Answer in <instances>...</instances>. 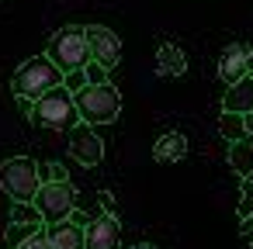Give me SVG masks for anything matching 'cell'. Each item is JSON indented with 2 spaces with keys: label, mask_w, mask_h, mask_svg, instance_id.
I'll use <instances>...</instances> for the list:
<instances>
[{
  "label": "cell",
  "mask_w": 253,
  "mask_h": 249,
  "mask_svg": "<svg viewBox=\"0 0 253 249\" xmlns=\"http://www.w3.org/2000/svg\"><path fill=\"white\" fill-rule=\"evenodd\" d=\"M63 70L49 59V56H32V59H25L21 63V70L14 73V80H11V90H14V97H21V101H39V97H45L49 90H56V87H63Z\"/></svg>",
  "instance_id": "6da1fadb"
},
{
  "label": "cell",
  "mask_w": 253,
  "mask_h": 249,
  "mask_svg": "<svg viewBox=\"0 0 253 249\" xmlns=\"http://www.w3.org/2000/svg\"><path fill=\"white\" fill-rule=\"evenodd\" d=\"M32 121L42 125V128H52V132H73L77 125H84L80 107H77V97L66 87H56L45 97H39L32 104Z\"/></svg>",
  "instance_id": "7a4b0ae2"
},
{
  "label": "cell",
  "mask_w": 253,
  "mask_h": 249,
  "mask_svg": "<svg viewBox=\"0 0 253 249\" xmlns=\"http://www.w3.org/2000/svg\"><path fill=\"white\" fill-rule=\"evenodd\" d=\"M45 56L63 70V76H66V73H77V70H87V66L94 63V52H90V42H87V28L70 25V28L56 32Z\"/></svg>",
  "instance_id": "3957f363"
},
{
  "label": "cell",
  "mask_w": 253,
  "mask_h": 249,
  "mask_svg": "<svg viewBox=\"0 0 253 249\" xmlns=\"http://www.w3.org/2000/svg\"><path fill=\"white\" fill-rule=\"evenodd\" d=\"M42 173H39V163L28 159V156H14V159H4L0 166V187L4 194L14 201V204H32L35 194L42 190Z\"/></svg>",
  "instance_id": "277c9868"
},
{
  "label": "cell",
  "mask_w": 253,
  "mask_h": 249,
  "mask_svg": "<svg viewBox=\"0 0 253 249\" xmlns=\"http://www.w3.org/2000/svg\"><path fill=\"white\" fill-rule=\"evenodd\" d=\"M77 107H80L84 125H111L122 114V94L111 83H101V87H90L87 83L77 94Z\"/></svg>",
  "instance_id": "5b68a950"
},
{
  "label": "cell",
  "mask_w": 253,
  "mask_h": 249,
  "mask_svg": "<svg viewBox=\"0 0 253 249\" xmlns=\"http://www.w3.org/2000/svg\"><path fill=\"white\" fill-rule=\"evenodd\" d=\"M77 187L73 183H42V190L35 194V208L42 211L45 225H59V221H70L73 218V208H77Z\"/></svg>",
  "instance_id": "8992f818"
},
{
  "label": "cell",
  "mask_w": 253,
  "mask_h": 249,
  "mask_svg": "<svg viewBox=\"0 0 253 249\" xmlns=\"http://www.w3.org/2000/svg\"><path fill=\"white\" fill-rule=\"evenodd\" d=\"M218 76L232 87L246 76H253V49L246 42H229L218 56Z\"/></svg>",
  "instance_id": "52a82bcc"
},
{
  "label": "cell",
  "mask_w": 253,
  "mask_h": 249,
  "mask_svg": "<svg viewBox=\"0 0 253 249\" xmlns=\"http://www.w3.org/2000/svg\"><path fill=\"white\" fill-rule=\"evenodd\" d=\"M87 42H90V52H94V63H101L104 70H115L122 63V42L111 28L104 25H87Z\"/></svg>",
  "instance_id": "ba28073f"
},
{
  "label": "cell",
  "mask_w": 253,
  "mask_h": 249,
  "mask_svg": "<svg viewBox=\"0 0 253 249\" xmlns=\"http://www.w3.org/2000/svg\"><path fill=\"white\" fill-rule=\"evenodd\" d=\"M70 152H73V159L80 166H97L104 159V142L90 125H77L70 132Z\"/></svg>",
  "instance_id": "9c48e42d"
},
{
  "label": "cell",
  "mask_w": 253,
  "mask_h": 249,
  "mask_svg": "<svg viewBox=\"0 0 253 249\" xmlns=\"http://www.w3.org/2000/svg\"><path fill=\"white\" fill-rule=\"evenodd\" d=\"M84 235H87L84 249H118V239H122L118 214H97V218H90L84 225Z\"/></svg>",
  "instance_id": "30bf717a"
},
{
  "label": "cell",
  "mask_w": 253,
  "mask_h": 249,
  "mask_svg": "<svg viewBox=\"0 0 253 249\" xmlns=\"http://www.w3.org/2000/svg\"><path fill=\"white\" fill-rule=\"evenodd\" d=\"M49 246L52 249H84L87 246V235H84V225H77L73 218L70 221H59V225H49Z\"/></svg>",
  "instance_id": "8fae6325"
},
{
  "label": "cell",
  "mask_w": 253,
  "mask_h": 249,
  "mask_svg": "<svg viewBox=\"0 0 253 249\" xmlns=\"http://www.w3.org/2000/svg\"><path fill=\"white\" fill-rule=\"evenodd\" d=\"M222 111H232V114H250L253 111V76L232 83L222 97Z\"/></svg>",
  "instance_id": "7c38bea8"
},
{
  "label": "cell",
  "mask_w": 253,
  "mask_h": 249,
  "mask_svg": "<svg viewBox=\"0 0 253 249\" xmlns=\"http://www.w3.org/2000/svg\"><path fill=\"white\" fill-rule=\"evenodd\" d=\"M156 70H160V76H184L187 73V56L180 52V45L163 42L156 49Z\"/></svg>",
  "instance_id": "4fadbf2b"
},
{
  "label": "cell",
  "mask_w": 253,
  "mask_h": 249,
  "mask_svg": "<svg viewBox=\"0 0 253 249\" xmlns=\"http://www.w3.org/2000/svg\"><path fill=\"white\" fill-rule=\"evenodd\" d=\"M184 156H187V139H184L180 132H167V135H160L156 145H153V159H156V163H180Z\"/></svg>",
  "instance_id": "5bb4252c"
},
{
  "label": "cell",
  "mask_w": 253,
  "mask_h": 249,
  "mask_svg": "<svg viewBox=\"0 0 253 249\" xmlns=\"http://www.w3.org/2000/svg\"><path fill=\"white\" fill-rule=\"evenodd\" d=\"M229 166H232V173L243 177V180L253 177V142H250V139L229 142Z\"/></svg>",
  "instance_id": "9a60e30c"
},
{
  "label": "cell",
  "mask_w": 253,
  "mask_h": 249,
  "mask_svg": "<svg viewBox=\"0 0 253 249\" xmlns=\"http://www.w3.org/2000/svg\"><path fill=\"white\" fill-rule=\"evenodd\" d=\"M218 132H222V139H229V142L250 139V132H246V114H232V111H222V118H218Z\"/></svg>",
  "instance_id": "2e32d148"
},
{
  "label": "cell",
  "mask_w": 253,
  "mask_h": 249,
  "mask_svg": "<svg viewBox=\"0 0 253 249\" xmlns=\"http://www.w3.org/2000/svg\"><path fill=\"white\" fill-rule=\"evenodd\" d=\"M11 221L32 225V228H45V218H42V211H39L35 204H14V208H11Z\"/></svg>",
  "instance_id": "e0dca14e"
},
{
  "label": "cell",
  "mask_w": 253,
  "mask_h": 249,
  "mask_svg": "<svg viewBox=\"0 0 253 249\" xmlns=\"http://www.w3.org/2000/svg\"><path fill=\"white\" fill-rule=\"evenodd\" d=\"M35 232H39V228H32V225H18V221H7V232H4V235H7V242H11V246L18 249V246H21V242H25L28 235H35Z\"/></svg>",
  "instance_id": "ac0fdd59"
},
{
  "label": "cell",
  "mask_w": 253,
  "mask_h": 249,
  "mask_svg": "<svg viewBox=\"0 0 253 249\" xmlns=\"http://www.w3.org/2000/svg\"><path fill=\"white\" fill-rule=\"evenodd\" d=\"M253 214V177L239 183V218H250Z\"/></svg>",
  "instance_id": "d6986e66"
},
{
  "label": "cell",
  "mask_w": 253,
  "mask_h": 249,
  "mask_svg": "<svg viewBox=\"0 0 253 249\" xmlns=\"http://www.w3.org/2000/svg\"><path fill=\"white\" fill-rule=\"evenodd\" d=\"M84 73H87V83H90V87H101V83H111V80H108V73H111V70H104L101 63H90V66H87Z\"/></svg>",
  "instance_id": "ffe728a7"
},
{
  "label": "cell",
  "mask_w": 253,
  "mask_h": 249,
  "mask_svg": "<svg viewBox=\"0 0 253 249\" xmlns=\"http://www.w3.org/2000/svg\"><path fill=\"white\" fill-rule=\"evenodd\" d=\"M63 87H66V90H70V94L77 97V94H80V90L87 87V73H84V70H77V73H66V80H63Z\"/></svg>",
  "instance_id": "44dd1931"
},
{
  "label": "cell",
  "mask_w": 253,
  "mask_h": 249,
  "mask_svg": "<svg viewBox=\"0 0 253 249\" xmlns=\"http://www.w3.org/2000/svg\"><path fill=\"white\" fill-rule=\"evenodd\" d=\"M18 249H52V246H49V232H45V228H39V232H35V235H28Z\"/></svg>",
  "instance_id": "7402d4cb"
},
{
  "label": "cell",
  "mask_w": 253,
  "mask_h": 249,
  "mask_svg": "<svg viewBox=\"0 0 253 249\" xmlns=\"http://www.w3.org/2000/svg\"><path fill=\"white\" fill-rule=\"evenodd\" d=\"M101 204H104V214H115V197L111 194H101Z\"/></svg>",
  "instance_id": "603a6c76"
},
{
  "label": "cell",
  "mask_w": 253,
  "mask_h": 249,
  "mask_svg": "<svg viewBox=\"0 0 253 249\" xmlns=\"http://www.w3.org/2000/svg\"><path fill=\"white\" fill-rule=\"evenodd\" d=\"M239 232H243V235H253V214H250V218H243V221H239Z\"/></svg>",
  "instance_id": "cb8c5ba5"
},
{
  "label": "cell",
  "mask_w": 253,
  "mask_h": 249,
  "mask_svg": "<svg viewBox=\"0 0 253 249\" xmlns=\"http://www.w3.org/2000/svg\"><path fill=\"white\" fill-rule=\"evenodd\" d=\"M246 132H250V135H253V111H250V114H246Z\"/></svg>",
  "instance_id": "d4e9b609"
},
{
  "label": "cell",
  "mask_w": 253,
  "mask_h": 249,
  "mask_svg": "<svg viewBox=\"0 0 253 249\" xmlns=\"http://www.w3.org/2000/svg\"><path fill=\"white\" fill-rule=\"evenodd\" d=\"M128 249H156V246H149V242H139V246H128Z\"/></svg>",
  "instance_id": "484cf974"
},
{
  "label": "cell",
  "mask_w": 253,
  "mask_h": 249,
  "mask_svg": "<svg viewBox=\"0 0 253 249\" xmlns=\"http://www.w3.org/2000/svg\"><path fill=\"white\" fill-rule=\"evenodd\" d=\"M250 249H253V235H250Z\"/></svg>",
  "instance_id": "4316f807"
}]
</instances>
